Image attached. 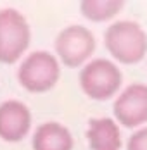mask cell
<instances>
[{"label": "cell", "mask_w": 147, "mask_h": 150, "mask_svg": "<svg viewBox=\"0 0 147 150\" xmlns=\"http://www.w3.org/2000/svg\"><path fill=\"white\" fill-rule=\"evenodd\" d=\"M17 83L29 93L50 91L61 79V62L49 50L26 54L16 71Z\"/></svg>", "instance_id": "obj_3"}, {"label": "cell", "mask_w": 147, "mask_h": 150, "mask_svg": "<svg viewBox=\"0 0 147 150\" xmlns=\"http://www.w3.org/2000/svg\"><path fill=\"white\" fill-rule=\"evenodd\" d=\"M87 142L90 150H119L121 131L113 117H95L88 121Z\"/></svg>", "instance_id": "obj_9"}, {"label": "cell", "mask_w": 147, "mask_h": 150, "mask_svg": "<svg viewBox=\"0 0 147 150\" xmlns=\"http://www.w3.org/2000/svg\"><path fill=\"white\" fill-rule=\"evenodd\" d=\"M33 116L24 102L9 98L0 104V140L17 143L28 136Z\"/></svg>", "instance_id": "obj_7"}, {"label": "cell", "mask_w": 147, "mask_h": 150, "mask_svg": "<svg viewBox=\"0 0 147 150\" xmlns=\"http://www.w3.org/2000/svg\"><path fill=\"white\" fill-rule=\"evenodd\" d=\"M113 114L119 126L128 129H138L147 124V85L132 83L114 97Z\"/></svg>", "instance_id": "obj_6"}, {"label": "cell", "mask_w": 147, "mask_h": 150, "mask_svg": "<svg viewBox=\"0 0 147 150\" xmlns=\"http://www.w3.org/2000/svg\"><path fill=\"white\" fill-rule=\"evenodd\" d=\"M104 47L114 62L138 64L147 57V33L137 21L119 19L106 30Z\"/></svg>", "instance_id": "obj_1"}, {"label": "cell", "mask_w": 147, "mask_h": 150, "mask_svg": "<svg viewBox=\"0 0 147 150\" xmlns=\"http://www.w3.org/2000/svg\"><path fill=\"white\" fill-rule=\"evenodd\" d=\"M80 88L95 102L114 98L123 88V73L114 60L106 57L90 59L80 71Z\"/></svg>", "instance_id": "obj_2"}, {"label": "cell", "mask_w": 147, "mask_h": 150, "mask_svg": "<svg viewBox=\"0 0 147 150\" xmlns=\"http://www.w3.org/2000/svg\"><path fill=\"white\" fill-rule=\"evenodd\" d=\"M97 48V40L87 26L69 24L57 33L54 40L56 57L66 67H83L92 59Z\"/></svg>", "instance_id": "obj_5"}, {"label": "cell", "mask_w": 147, "mask_h": 150, "mask_svg": "<svg viewBox=\"0 0 147 150\" xmlns=\"http://www.w3.org/2000/svg\"><path fill=\"white\" fill-rule=\"evenodd\" d=\"M31 43V26L21 11L14 7L0 9V62L14 64L21 60Z\"/></svg>", "instance_id": "obj_4"}, {"label": "cell", "mask_w": 147, "mask_h": 150, "mask_svg": "<svg viewBox=\"0 0 147 150\" xmlns=\"http://www.w3.org/2000/svg\"><path fill=\"white\" fill-rule=\"evenodd\" d=\"M123 7L125 4L121 0H83L80 4V12L88 21L104 23L114 19Z\"/></svg>", "instance_id": "obj_10"}, {"label": "cell", "mask_w": 147, "mask_h": 150, "mask_svg": "<svg viewBox=\"0 0 147 150\" xmlns=\"http://www.w3.org/2000/svg\"><path fill=\"white\" fill-rule=\"evenodd\" d=\"M74 140L71 131L57 121H47L36 126L31 135L33 150H73Z\"/></svg>", "instance_id": "obj_8"}, {"label": "cell", "mask_w": 147, "mask_h": 150, "mask_svg": "<svg viewBox=\"0 0 147 150\" xmlns=\"http://www.w3.org/2000/svg\"><path fill=\"white\" fill-rule=\"evenodd\" d=\"M126 150H147V126L135 129L130 135L126 142Z\"/></svg>", "instance_id": "obj_11"}]
</instances>
